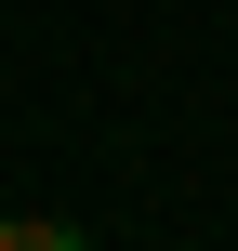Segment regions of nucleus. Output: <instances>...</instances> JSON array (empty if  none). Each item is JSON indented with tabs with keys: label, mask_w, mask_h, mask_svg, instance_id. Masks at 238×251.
<instances>
[]
</instances>
